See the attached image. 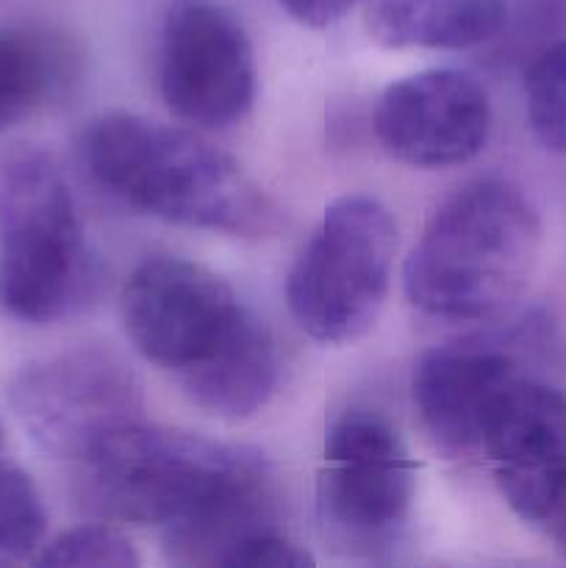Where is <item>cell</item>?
Listing matches in <instances>:
<instances>
[{
  "label": "cell",
  "instance_id": "cell-19",
  "mask_svg": "<svg viewBox=\"0 0 566 568\" xmlns=\"http://www.w3.org/2000/svg\"><path fill=\"white\" fill-rule=\"evenodd\" d=\"M33 564L53 568H137L139 555L114 527H75L44 544Z\"/></svg>",
  "mask_w": 566,
  "mask_h": 568
},
{
  "label": "cell",
  "instance_id": "cell-10",
  "mask_svg": "<svg viewBox=\"0 0 566 568\" xmlns=\"http://www.w3.org/2000/svg\"><path fill=\"white\" fill-rule=\"evenodd\" d=\"M492 128V103L461 70H425L400 78L377 100L375 133L394 159L422 170L475 159Z\"/></svg>",
  "mask_w": 566,
  "mask_h": 568
},
{
  "label": "cell",
  "instance_id": "cell-4",
  "mask_svg": "<svg viewBox=\"0 0 566 568\" xmlns=\"http://www.w3.org/2000/svg\"><path fill=\"white\" fill-rule=\"evenodd\" d=\"M92 292L94 258L59 164L33 144H11L0 153V308L50 325Z\"/></svg>",
  "mask_w": 566,
  "mask_h": 568
},
{
  "label": "cell",
  "instance_id": "cell-17",
  "mask_svg": "<svg viewBox=\"0 0 566 568\" xmlns=\"http://www.w3.org/2000/svg\"><path fill=\"white\" fill-rule=\"evenodd\" d=\"M497 486L511 510L538 527L566 555V460L544 469L497 475Z\"/></svg>",
  "mask_w": 566,
  "mask_h": 568
},
{
  "label": "cell",
  "instance_id": "cell-23",
  "mask_svg": "<svg viewBox=\"0 0 566 568\" xmlns=\"http://www.w3.org/2000/svg\"><path fill=\"white\" fill-rule=\"evenodd\" d=\"M0 449H3V427H0Z\"/></svg>",
  "mask_w": 566,
  "mask_h": 568
},
{
  "label": "cell",
  "instance_id": "cell-11",
  "mask_svg": "<svg viewBox=\"0 0 566 568\" xmlns=\"http://www.w3.org/2000/svg\"><path fill=\"white\" fill-rule=\"evenodd\" d=\"M519 372L505 344L486 338L444 344L422 355L414 372V403L433 442L449 453L477 449L494 397Z\"/></svg>",
  "mask_w": 566,
  "mask_h": 568
},
{
  "label": "cell",
  "instance_id": "cell-15",
  "mask_svg": "<svg viewBox=\"0 0 566 568\" xmlns=\"http://www.w3.org/2000/svg\"><path fill=\"white\" fill-rule=\"evenodd\" d=\"M64 83V50L44 31L0 26V136L37 114Z\"/></svg>",
  "mask_w": 566,
  "mask_h": 568
},
{
  "label": "cell",
  "instance_id": "cell-3",
  "mask_svg": "<svg viewBox=\"0 0 566 568\" xmlns=\"http://www.w3.org/2000/svg\"><path fill=\"white\" fill-rule=\"evenodd\" d=\"M266 477L259 449L133 422L81 460V499L105 519L166 530Z\"/></svg>",
  "mask_w": 566,
  "mask_h": 568
},
{
  "label": "cell",
  "instance_id": "cell-6",
  "mask_svg": "<svg viewBox=\"0 0 566 568\" xmlns=\"http://www.w3.org/2000/svg\"><path fill=\"white\" fill-rule=\"evenodd\" d=\"M416 469L392 422L350 408L331 422L316 480V527L333 552L381 560L405 538Z\"/></svg>",
  "mask_w": 566,
  "mask_h": 568
},
{
  "label": "cell",
  "instance_id": "cell-14",
  "mask_svg": "<svg viewBox=\"0 0 566 568\" xmlns=\"http://www.w3.org/2000/svg\"><path fill=\"white\" fill-rule=\"evenodd\" d=\"M508 0H370L366 31L383 48L461 50L503 31Z\"/></svg>",
  "mask_w": 566,
  "mask_h": 568
},
{
  "label": "cell",
  "instance_id": "cell-9",
  "mask_svg": "<svg viewBox=\"0 0 566 568\" xmlns=\"http://www.w3.org/2000/svg\"><path fill=\"white\" fill-rule=\"evenodd\" d=\"M161 98L194 128L236 125L255 100L253 44L214 0H172L161 28Z\"/></svg>",
  "mask_w": 566,
  "mask_h": 568
},
{
  "label": "cell",
  "instance_id": "cell-16",
  "mask_svg": "<svg viewBox=\"0 0 566 568\" xmlns=\"http://www.w3.org/2000/svg\"><path fill=\"white\" fill-rule=\"evenodd\" d=\"M527 125L542 148L566 153V37L527 64Z\"/></svg>",
  "mask_w": 566,
  "mask_h": 568
},
{
  "label": "cell",
  "instance_id": "cell-18",
  "mask_svg": "<svg viewBox=\"0 0 566 568\" xmlns=\"http://www.w3.org/2000/svg\"><path fill=\"white\" fill-rule=\"evenodd\" d=\"M44 530L48 516L31 475L17 466H0V566L37 558L39 547H44Z\"/></svg>",
  "mask_w": 566,
  "mask_h": 568
},
{
  "label": "cell",
  "instance_id": "cell-13",
  "mask_svg": "<svg viewBox=\"0 0 566 568\" xmlns=\"http://www.w3.org/2000/svg\"><path fill=\"white\" fill-rule=\"evenodd\" d=\"M277 383V353L272 333L250 311L233 336L181 377L186 397L220 419H244L266 405Z\"/></svg>",
  "mask_w": 566,
  "mask_h": 568
},
{
  "label": "cell",
  "instance_id": "cell-12",
  "mask_svg": "<svg viewBox=\"0 0 566 568\" xmlns=\"http://www.w3.org/2000/svg\"><path fill=\"white\" fill-rule=\"evenodd\" d=\"M477 449L497 475L566 460V394L519 372L494 397Z\"/></svg>",
  "mask_w": 566,
  "mask_h": 568
},
{
  "label": "cell",
  "instance_id": "cell-1",
  "mask_svg": "<svg viewBox=\"0 0 566 568\" xmlns=\"http://www.w3.org/2000/svg\"><path fill=\"white\" fill-rule=\"evenodd\" d=\"M78 150L105 192L150 216L233 236L277 227L264 189L198 133L114 111L83 128Z\"/></svg>",
  "mask_w": 566,
  "mask_h": 568
},
{
  "label": "cell",
  "instance_id": "cell-2",
  "mask_svg": "<svg viewBox=\"0 0 566 568\" xmlns=\"http://www.w3.org/2000/svg\"><path fill=\"white\" fill-rule=\"evenodd\" d=\"M542 250V220L511 181L466 183L444 200L405 261L411 303L438 320H488L525 294Z\"/></svg>",
  "mask_w": 566,
  "mask_h": 568
},
{
  "label": "cell",
  "instance_id": "cell-20",
  "mask_svg": "<svg viewBox=\"0 0 566 568\" xmlns=\"http://www.w3.org/2000/svg\"><path fill=\"white\" fill-rule=\"evenodd\" d=\"M503 33L514 39L516 48L527 42L542 53L547 44L566 37V0H508L505 26L497 37Z\"/></svg>",
  "mask_w": 566,
  "mask_h": 568
},
{
  "label": "cell",
  "instance_id": "cell-22",
  "mask_svg": "<svg viewBox=\"0 0 566 568\" xmlns=\"http://www.w3.org/2000/svg\"><path fill=\"white\" fill-rule=\"evenodd\" d=\"M358 3V0H277L283 11H286L292 20H297L300 26L309 28H327L333 22L342 20L344 14H350V9Z\"/></svg>",
  "mask_w": 566,
  "mask_h": 568
},
{
  "label": "cell",
  "instance_id": "cell-8",
  "mask_svg": "<svg viewBox=\"0 0 566 568\" xmlns=\"http://www.w3.org/2000/svg\"><path fill=\"white\" fill-rule=\"evenodd\" d=\"M120 308L133 347L178 377L203 366L250 314L222 277L170 255L131 272Z\"/></svg>",
  "mask_w": 566,
  "mask_h": 568
},
{
  "label": "cell",
  "instance_id": "cell-5",
  "mask_svg": "<svg viewBox=\"0 0 566 568\" xmlns=\"http://www.w3.org/2000/svg\"><path fill=\"white\" fill-rule=\"evenodd\" d=\"M397 255V225L383 203L344 194L327 205L320 227L286 281L289 311L311 338L347 344L381 316Z\"/></svg>",
  "mask_w": 566,
  "mask_h": 568
},
{
  "label": "cell",
  "instance_id": "cell-21",
  "mask_svg": "<svg viewBox=\"0 0 566 568\" xmlns=\"http://www.w3.org/2000/svg\"><path fill=\"white\" fill-rule=\"evenodd\" d=\"M314 564L309 552L281 530H264L250 538L231 558L228 568H305Z\"/></svg>",
  "mask_w": 566,
  "mask_h": 568
},
{
  "label": "cell",
  "instance_id": "cell-7",
  "mask_svg": "<svg viewBox=\"0 0 566 568\" xmlns=\"http://www.w3.org/2000/svg\"><path fill=\"white\" fill-rule=\"evenodd\" d=\"M9 399L42 453L81 464L111 433L139 422L142 383L120 355L78 347L22 366Z\"/></svg>",
  "mask_w": 566,
  "mask_h": 568
}]
</instances>
